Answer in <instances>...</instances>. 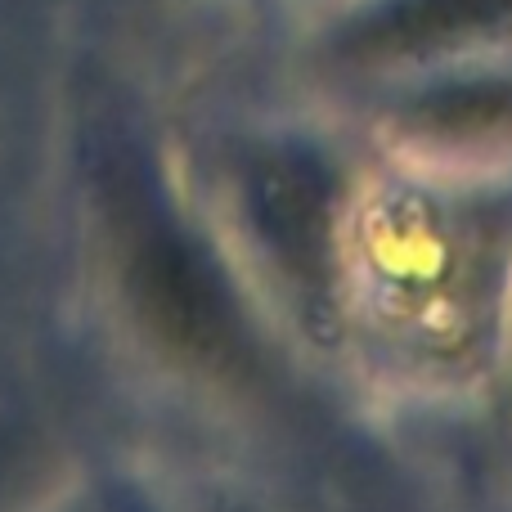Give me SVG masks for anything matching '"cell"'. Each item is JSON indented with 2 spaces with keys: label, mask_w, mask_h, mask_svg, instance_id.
I'll return each mask as SVG.
<instances>
[{
  "label": "cell",
  "mask_w": 512,
  "mask_h": 512,
  "mask_svg": "<svg viewBox=\"0 0 512 512\" xmlns=\"http://www.w3.org/2000/svg\"><path fill=\"white\" fill-rule=\"evenodd\" d=\"M131 270L144 310L180 351L198 360H234L239 328H234L230 306L212 270L162 221V212H149V207L131 212Z\"/></svg>",
  "instance_id": "cell-1"
},
{
  "label": "cell",
  "mask_w": 512,
  "mask_h": 512,
  "mask_svg": "<svg viewBox=\"0 0 512 512\" xmlns=\"http://www.w3.org/2000/svg\"><path fill=\"white\" fill-rule=\"evenodd\" d=\"M512 32V0H378L342 32V50L364 63L423 59Z\"/></svg>",
  "instance_id": "cell-2"
},
{
  "label": "cell",
  "mask_w": 512,
  "mask_h": 512,
  "mask_svg": "<svg viewBox=\"0 0 512 512\" xmlns=\"http://www.w3.org/2000/svg\"><path fill=\"white\" fill-rule=\"evenodd\" d=\"M261 239L306 297L328 283V185L306 158H265L248 180Z\"/></svg>",
  "instance_id": "cell-3"
}]
</instances>
